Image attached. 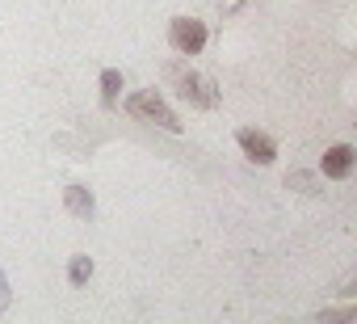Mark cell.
<instances>
[{
	"instance_id": "6da1fadb",
	"label": "cell",
	"mask_w": 357,
	"mask_h": 324,
	"mask_svg": "<svg viewBox=\"0 0 357 324\" xmlns=\"http://www.w3.org/2000/svg\"><path fill=\"white\" fill-rule=\"evenodd\" d=\"M168 80L181 89V97H190L194 105H202V110H215L219 105V93H215V84L206 80V76H198L194 68H181V64H168Z\"/></svg>"
},
{
	"instance_id": "7a4b0ae2",
	"label": "cell",
	"mask_w": 357,
	"mask_h": 324,
	"mask_svg": "<svg viewBox=\"0 0 357 324\" xmlns=\"http://www.w3.org/2000/svg\"><path fill=\"white\" fill-rule=\"evenodd\" d=\"M126 110H130L135 118H147V122L164 126V131H181V122H176V114H172V110L164 105V97H160L155 89H143V93L126 97Z\"/></svg>"
},
{
	"instance_id": "3957f363",
	"label": "cell",
	"mask_w": 357,
	"mask_h": 324,
	"mask_svg": "<svg viewBox=\"0 0 357 324\" xmlns=\"http://www.w3.org/2000/svg\"><path fill=\"white\" fill-rule=\"evenodd\" d=\"M168 43H172L176 55H198V51L206 47V26H202L198 17H172Z\"/></svg>"
},
{
	"instance_id": "277c9868",
	"label": "cell",
	"mask_w": 357,
	"mask_h": 324,
	"mask_svg": "<svg viewBox=\"0 0 357 324\" xmlns=\"http://www.w3.org/2000/svg\"><path fill=\"white\" fill-rule=\"evenodd\" d=\"M236 139H240V147H244V156L252 160V165H273V156H278V143H273L265 131H252V126H244Z\"/></svg>"
},
{
	"instance_id": "5b68a950",
	"label": "cell",
	"mask_w": 357,
	"mask_h": 324,
	"mask_svg": "<svg viewBox=\"0 0 357 324\" xmlns=\"http://www.w3.org/2000/svg\"><path fill=\"white\" fill-rule=\"evenodd\" d=\"M353 165H357V152L349 147V143H336V147H328L324 152V177H332V182H344L349 173H353Z\"/></svg>"
},
{
	"instance_id": "8992f818",
	"label": "cell",
	"mask_w": 357,
	"mask_h": 324,
	"mask_svg": "<svg viewBox=\"0 0 357 324\" xmlns=\"http://www.w3.org/2000/svg\"><path fill=\"white\" fill-rule=\"evenodd\" d=\"M68 211L80 215V219H89V215H93V194L80 190V186H68Z\"/></svg>"
},
{
	"instance_id": "52a82bcc",
	"label": "cell",
	"mask_w": 357,
	"mask_h": 324,
	"mask_svg": "<svg viewBox=\"0 0 357 324\" xmlns=\"http://www.w3.org/2000/svg\"><path fill=\"white\" fill-rule=\"evenodd\" d=\"M118 89H122V76L109 68V72L101 76V97H105V105H114V101H118Z\"/></svg>"
},
{
	"instance_id": "ba28073f",
	"label": "cell",
	"mask_w": 357,
	"mask_h": 324,
	"mask_svg": "<svg viewBox=\"0 0 357 324\" xmlns=\"http://www.w3.org/2000/svg\"><path fill=\"white\" fill-rule=\"evenodd\" d=\"M89 278H93V261H89V257H72V282L84 286Z\"/></svg>"
},
{
	"instance_id": "9c48e42d",
	"label": "cell",
	"mask_w": 357,
	"mask_h": 324,
	"mask_svg": "<svg viewBox=\"0 0 357 324\" xmlns=\"http://www.w3.org/2000/svg\"><path fill=\"white\" fill-rule=\"evenodd\" d=\"M9 307V286H5V274H0V311Z\"/></svg>"
}]
</instances>
